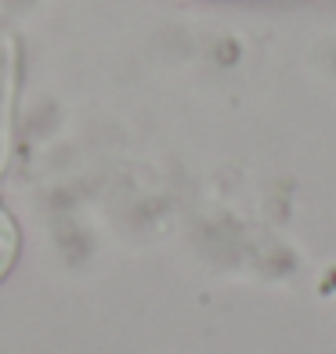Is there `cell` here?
I'll use <instances>...</instances> for the list:
<instances>
[{
    "label": "cell",
    "mask_w": 336,
    "mask_h": 354,
    "mask_svg": "<svg viewBox=\"0 0 336 354\" xmlns=\"http://www.w3.org/2000/svg\"><path fill=\"white\" fill-rule=\"evenodd\" d=\"M15 257H19V224L11 221L8 210H0V279L11 271Z\"/></svg>",
    "instance_id": "cell-2"
},
{
    "label": "cell",
    "mask_w": 336,
    "mask_h": 354,
    "mask_svg": "<svg viewBox=\"0 0 336 354\" xmlns=\"http://www.w3.org/2000/svg\"><path fill=\"white\" fill-rule=\"evenodd\" d=\"M11 109H15V44L0 29V170L11 145Z\"/></svg>",
    "instance_id": "cell-1"
}]
</instances>
